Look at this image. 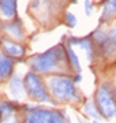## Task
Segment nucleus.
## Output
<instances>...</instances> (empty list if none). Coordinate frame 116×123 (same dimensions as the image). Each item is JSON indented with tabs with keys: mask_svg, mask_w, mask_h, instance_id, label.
Segmentation results:
<instances>
[{
	"mask_svg": "<svg viewBox=\"0 0 116 123\" xmlns=\"http://www.w3.org/2000/svg\"><path fill=\"white\" fill-rule=\"evenodd\" d=\"M1 44H3V51H4L8 56L17 57V56H21V55L25 53V48H23L22 45L11 43V41H8L7 38H3Z\"/></svg>",
	"mask_w": 116,
	"mask_h": 123,
	"instance_id": "obj_6",
	"label": "nucleus"
},
{
	"mask_svg": "<svg viewBox=\"0 0 116 123\" xmlns=\"http://www.w3.org/2000/svg\"><path fill=\"white\" fill-rule=\"evenodd\" d=\"M25 89L29 96L33 98H36L37 101L41 103H52V98L48 94V90L45 88V85L42 84V81L36 73H27L25 75Z\"/></svg>",
	"mask_w": 116,
	"mask_h": 123,
	"instance_id": "obj_4",
	"label": "nucleus"
},
{
	"mask_svg": "<svg viewBox=\"0 0 116 123\" xmlns=\"http://www.w3.org/2000/svg\"><path fill=\"white\" fill-rule=\"evenodd\" d=\"M49 90L60 101L75 100L76 90H75V81L64 75H53L48 79Z\"/></svg>",
	"mask_w": 116,
	"mask_h": 123,
	"instance_id": "obj_2",
	"label": "nucleus"
},
{
	"mask_svg": "<svg viewBox=\"0 0 116 123\" xmlns=\"http://www.w3.org/2000/svg\"><path fill=\"white\" fill-rule=\"evenodd\" d=\"M64 21H66V23H67L70 27H74L76 25V17L74 15V14H71V12H66V15H64Z\"/></svg>",
	"mask_w": 116,
	"mask_h": 123,
	"instance_id": "obj_14",
	"label": "nucleus"
},
{
	"mask_svg": "<svg viewBox=\"0 0 116 123\" xmlns=\"http://www.w3.org/2000/svg\"><path fill=\"white\" fill-rule=\"evenodd\" d=\"M0 11L7 18H12L17 14V0H0Z\"/></svg>",
	"mask_w": 116,
	"mask_h": 123,
	"instance_id": "obj_7",
	"label": "nucleus"
},
{
	"mask_svg": "<svg viewBox=\"0 0 116 123\" xmlns=\"http://www.w3.org/2000/svg\"><path fill=\"white\" fill-rule=\"evenodd\" d=\"M14 108L11 103H7V101H3L0 103V118L1 119H6V118H10L14 112Z\"/></svg>",
	"mask_w": 116,
	"mask_h": 123,
	"instance_id": "obj_11",
	"label": "nucleus"
},
{
	"mask_svg": "<svg viewBox=\"0 0 116 123\" xmlns=\"http://www.w3.org/2000/svg\"><path fill=\"white\" fill-rule=\"evenodd\" d=\"M85 10H86V15L92 14V3H90V0H85Z\"/></svg>",
	"mask_w": 116,
	"mask_h": 123,
	"instance_id": "obj_16",
	"label": "nucleus"
},
{
	"mask_svg": "<svg viewBox=\"0 0 116 123\" xmlns=\"http://www.w3.org/2000/svg\"><path fill=\"white\" fill-rule=\"evenodd\" d=\"M6 30L8 31V33H11V34L14 36V37H22V30H21V25H19L18 21H14V22L11 23H7L6 25Z\"/></svg>",
	"mask_w": 116,
	"mask_h": 123,
	"instance_id": "obj_12",
	"label": "nucleus"
},
{
	"mask_svg": "<svg viewBox=\"0 0 116 123\" xmlns=\"http://www.w3.org/2000/svg\"><path fill=\"white\" fill-rule=\"evenodd\" d=\"M64 59V48L60 45L53 47L40 55H34L29 59L30 67L36 73H49Z\"/></svg>",
	"mask_w": 116,
	"mask_h": 123,
	"instance_id": "obj_1",
	"label": "nucleus"
},
{
	"mask_svg": "<svg viewBox=\"0 0 116 123\" xmlns=\"http://www.w3.org/2000/svg\"><path fill=\"white\" fill-rule=\"evenodd\" d=\"M25 123H66V120L58 111L37 108L25 118Z\"/></svg>",
	"mask_w": 116,
	"mask_h": 123,
	"instance_id": "obj_5",
	"label": "nucleus"
},
{
	"mask_svg": "<svg viewBox=\"0 0 116 123\" xmlns=\"http://www.w3.org/2000/svg\"><path fill=\"white\" fill-rule=\"evenodd\" d=\"M14 62L10 59L8 56H3L0 55V81L4 79L6 77H8L12 71Z\"/></svg>",
	"mask_w": 116,
	"mask_h": 123,
	"instance_id": "obj_8",
	"label": "nucleus"
},
{
	"mask_svg": "<svg viewBox=\"0 0 116 123\" xmlns=\"http://www.w3.org/2000/svg\"><path fill=\"white\" fill-rule=\"evenodd\" d=\"M71 3H76V0H71Z\"/></svg>",
	"mask_w": 116,
	"mask_h": 123,
	"instance_id": "obj_18",
	"label": "nucleus"
},
{
	"mask_svg": "<svg viewBox=\"0 0 116 123\" xmlns=\"http://www.w3.org/2000/svg\"><path fill=\"white\" fill-rule=\"evenodd\" d=\"M97 110L104 118H116V94L112 90L111 84H103L96 93Z\"/></svg>",
	"mask_w": 116,
	"mask_h": 123,
	"instance_id": "obj_3",
	"label": "nucleus"
},
{
	"mask_svg": "<svg viewBox=\"0 0 116 123\" xmlns=\"http://www.w3.org/2000/svg\"><path fill=\"white\" fill-rule=\"evenodd\" d=\"M67 53H68V59H70V62H71L72 67L75 68L76 73H81V64H79V62H78V56H76L75 52L72 51V48L68 47V48H67Z\"/></svg>",
	"mask_w": 116,
	"mask_h": 123,
	"instance_id": "obj_13",
	"label": "nucleus"
},
{
	"mask_svg": "<svg viewBox=\"0 0 116 123\" xmlns=\"http://www.w3.org/2000/svg\"><path fill=\"white\" fill-rule=\"evenodd\" d=\"M115 14H116V0H105L104 11H103V15H101V21L109 19Z\"/></svg>",
	"mask_w": 116,
	"mask_h": 123,
	"instance_id": "obj_10",
	"label": "nucleus"
},
{
	"mask_svg": "<svg viewBox=\"0 0 116 123\" xmlns=\"http://www.w3.org/2000/svg\"><path fill=\"white\" fill-rule=\"evenodd\" d=\"M93 123H98V122H93Z\"/></svg>",
	"mask_w": 116,
	"mask_h": 123,
	"instance_id": "obj_19",
	"label": "nucleus"
},
{
	"mask_svg": "<svg viewBox=\"0 0 116 123\" xmlns=\"http://www.w3.org/2000/svg\"><path fill=\"white\" fill-rule=\"evenodd\" d=\"M85 112L90 114L93 118H96V119H98L100 118V115H101V114H98L97 111H96V105H93V104H86L85 105Z\"/></svg>",
	"mask_w": 116,
	"mask_h": 123,
	"instance_id": "obj_15",
	"label": "nucleus"
},
{
	"mask_svg": "<svg viewBox=\"0 0 116 123\" xmlns=\"http://www.w3.org/2000/svg\"><path fill=\"white\" fill-rule=\"evenodd\" d=\"M81 79H82V77H81V74H79V73H78V74L75 75V79H74V81H75V82H79Z\"/></svg>",
	"mask_w": 116,
	"mask_h": 123,
	"instance_id": "obj_17",
	"label": "nucleus"
},
{
	"mask_svg": "<svg viewBox=\"0 0 116 123\" xmlns=\"http://www.w3.org/2000/svg\"><path fill=\"white\" fill-rule=\"evenodd\" d=\"M23 88H25V84H22V81L17 75H12V78L10 81V92H11V94L15 97H22Z\"/></svg>",
	"mask_w": 116,
	"mask_h": 123,
	"instance_id": "obj_9",
	"label": "nucleus"
}]
</instances>
